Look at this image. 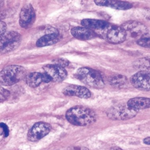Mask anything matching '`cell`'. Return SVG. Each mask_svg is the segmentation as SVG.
Wrapping results in <instances>:
<instances>
[{"label": "cell", "instance_id": "obj_30", "mask_svg": "<svg viewBox=\"0 0 150 150\" xmlns=\"http://www.w3.org/2000/svg\"><path fill=\"white\" fill-rule=\"evenodd\" d=\"M110 150H123L122 149L118 147V146H115L113 147H111L110 149Z\"/></svg>", "mask_w": 150, "mask_h": 150}, {"label": "cell", "instance_id": "obj_18", "mask_svg": "<svg viewBox=\"0 0 150 150\" xmlns=\"http://www.w3.org/2000/svg\"><path fill=\"white\" fill-rule=\"evenodd\" d=\"M42 82V73L33 72L28 74L26 77V83L30 87L35 88L39 86Z\"/></svg>", "mask_w": 150, "mask_h": 150}, {"label": "cell", "instance_id": "obj_27", "mask_svg": "<svg viewBox=\"0 0 150 150\" xmlns=\"http://www.w3.org/2000/svg\"><path fill=\"white\" fill-rule=\"evenodd\" d=\"M69 150H89L87 148L83 146H76L70 149Z\"/></svg>", "mask_w": 150, "mask_h": 150}, {"label": "cell", "instance_id": "obj_19", "mask_svg": "<svg viewBox=\"0 0 150 150\" xmlns=\"http://www.w3.org/2000/svg\"><path fill=\"white\" fill-rule=\"evenodd\" d=\"M110 85L118 88H122L126 86L128 83L127 79L122 74H115L109 79Z\"/></svg>", "mask_w": 150, "mask_h": 150}, {"label": "cell", "instance_id": "obj_3", "mask_svg": "<svg viewBox=\"0 0 150 150\" xmlns=\"http://www.w3.org/2000/svg\"><path fill=\"white\" fill-rule=\"evenodd\" d=\"M25 69L20 66L11 65L0 71V85L9 86L22 80L26 76Z\"/></svg>", "mask_w": 150, "mask_h": 150}, {"label": "cell", "instance_id": "obj_7", "mask_svg": "<svg viewBox=\"0 0 150 150\" xmlns=\"http://www.w3.org/2000/svg\"><path fill=\"white\" fill-rule=\"evenodd\" d=\"M51 125L47 122H39L35 124L27 134V138L32 142L39 141L49 134Z\"/></svg>", "mask_w": 150, "mask_h": 150}, {"label": "cell", "instance_id": "obj_5", "mask_svg": "<svg viewBox=\"0 0 150 150\" xmlns=\"http://www.w3.org/2000/svg\"><path fill=\"white\" fill-rule=\"evenodd\" d=\"M138 110L127 105H119L111 107L107 112V117L114 120H124L132 119L136 115Z\"/></svg>", "mask_w": 150, "mask_h": 150}, {"label": "cell", "instance_id": "obj_15", "mask_svg": "<svg viewBox=\"0 0 150 150\" xmlns=\"http://www.w3.org/2000/svg\"><path fill=\"white\" fill-rule=\"evenodd\" d=\"M81 25L85 28H89L91 30H106L110 26L109 23L105 21L90 18L83 19L81 21Z\"/></svg>", "mask_w": 150, "mask_h": 150}, {"label": "cell", "instance_id": "obj_20", "mask_svg": "<svg viewBox=\"0 0 150 150\" xmlns=\"http://www.w3.org/2000/svg\"><path fill=\"white\" fill-rule=\"evenodd\" d=\"M134 67L139 69H149L150 59L149 58L145 57L139 59L134 62Z\"/></svg>", "mask_w": 150, "mask_h": 150}, {"label": "cell", "instance_id": "obj_1", "mask_svg": "<svg viewBox=\"0 0 150 150\" xmlns=\"http://www.w3.org/2000/svg\"><path fill=\"white\" fill-rule=\"evenodd\" d=\"M66 117L72 125L85 126L92 124L97 120V115L93 110L83 106H76L68 110Z\"/></svg>", "mask_w": 150, "mask_h": 150}, {"label": "cell", "instance_id": "obj_6", "mask_svg": "<svg viewBox=\"0 0 150 150\" xmlns=\"http://www.w3.org/2000/svg\"><path fill=\"white\" fill-rule=\"evenodd\" d=\"M121 27L124 30L126 39L137 40L144 35L149 33L147 27L136 21H130L124 23Z\"/></svg>", "mask_w": 150, "mask_h": 150}, {"label": "cell", "instance_id": "obj_21", "mask_svg": "<svg viewBox=\"0 0 150 150\" xmlns=\"http://www.w3.org/2000/svg\"><path fill=\"white\" fill-rule=\"evenodd\" d=\"M137 43L140 46L145 48H150V39L149 34H146L137 40Z\"/></svg>", "mask_w": 150, "mask_h": 150}, {"label": "cell", "instance_id": "obj_24", "mask_svg": "<svg viewBox=\"0 0 150 150\" xmlns=\"http://www.w3.org/2000/svg\"><path fill=\"white\" fill-rule=\"evenodd\" d=\"M0 127L3 129L5 137H8L9 134V130L7 125L3 122H1L0 123Z\"/></svg>", "mask_w": 150, "mask_h": 150}, {"label": "cell", "instance_id": "obj_26", "mask_svg": "<svg viewBox=\"0 0 150 150\" xmlns=\"http://www.w3.org/2000/svg\"><path fill=\"white\" fill-rule=\"evenodd\" d=\"M42 80L43 82L45 83H49L51 81V79L49 77V75L45 73H42Z\"/></svg>", "mask_w": 150, "mask_h": 150}, {"label": "cell", "instance_id": "obj_25", "mask_svg": "<svg viewBox=\"0 0 150 150\" xmlns=\"http://www.w3.org/2000/svg\"><path fill=\"white\" fill-rule=\"evenodd\" d=\"M7 28L6 24L3 21L0 20V36L6 32Z\"/></svg>", "mask_w": 150, "mask_h": 150}, {"label": "cell", "instance_id": "obj_4", "mask_svg": "<svg viewBox=\"0 0 150 150\" xmlns=\"http://www.w3.org/2000/svg\"><path fill=\"white\" fill-rule=\"evenodd\" d=\"M22 37L16 31L5 32L0 36V54H4L18 48L21 42Z\"/></svg>", "mask_w": 150, "mask_h": 150}, {"label": "cell", "instance_id": "obj_8", "mask_svg": "<svg viewBox=\"0 0 150 150\" xmlns=\"http://www.w3.org/2000/svg\"><path fill=\"white\" fill-rule=\"evenodd\" d=\"M150 73L147 71H140L131 76L130 81L137 89L143 91L150 89Z\"/></svg>", "mask_w": 150, "mask_h": 150}, {"label": "cell", "instance_id": "obj_16", "mask_svg": "<svg viewBox=\"0 0 150 150\" xmlns=\"http://www.w3.org/2000/svg\"><path fill=\"white\" fill-rule=\"evenodd\" d=\"M59 31L57 32L48 33L45 35L37 40L36 45L39 47L48 46L54 44L59 40Z\"/></svg>", "mask_w": 150, "mask_h": 150}, {"label": "cell", "instance_id": "obj_13", "mask_svg": "<svg viewBox=\"0 0 150 150\" xmlns=\"http://www.w3.org/2000/svg\"><path fill=\"white\" fill-rule=\"evenodd\" d=\"M95 4L101 6H107L120 10H126L132 7V4L127 2L120 1H95Z\"/></svg>", "mask_w": 150, "mask_h": 150}, {"label": "cell", "instance_id": "obj_10", "mask_svg": "<svg viewBox=\"0 0 150 150\" xmlns=\"http://www.w3.org/2000/svg\"><path fill=\"white\" fill-rule=\"evenodd\" d=\"M43 69L51 79V81L59 83L64 81L67 76V71L64 68L55 64L45 66Z\"/></svg>", "mask_w": 150, "mask_h": 150}, {"label": "cell", "instance_id": "obj_29", "mask_svg": "<svg viewBox=\"0 0 150 150\" xmlns=\"http://www.w3.org/2000/svg\"><path fill=\"white\" fill-rule=\"evenodd\" d=\"M4 1H0V14L2 13V12H3L2 9H3V7H4Z\"/></svg>", "mask_w": 150, "mask_h": 150}, {"label": "cell", "instance_id": "obj_23", "mask_svg": "<svg viewBox=\"0 0 150 150\" xmlns=\"http://www.w3.org/2000/svg\"><path fill=\"white\" fill-rule=\"evenodd\" d=\"M69 63V62L68 60L66 59H63V58H61V59H57L54 61V64L64 68L68 66Z\"/></svg>", "mask_w": 150, "mask_h": 150}, {"label": "cell", "instance_id": "obj_14", "mask_svg": "<svg viewBox=\"0 0 150 150\" xmlns=\"http://www.w3.org/2000/svg\"><path fill=\"white\" fill-rule=\"evenodd\" d=\"M71 33L76 39L81 40H89L97 37L96 33L89 28L75 27L72 28Z\"/></svg>", "mask_w": 150, "mask_h": 150}, {"label": "cell", "instance_id": "obj_12", "mask_svg": "<svg viewBox=\"0 0 150 150\" xmlns=\"http://www.w3.org/2000/svg\"><path fill=\"white\" fill-rule=\"evenodd\" d=\"M63 94L66 96H76L82 98H88L91 96L89 90L84 87L76 85H70L64 88Z\"/></svg>", "mask_w": 150, "mask_h": 150}, {"label": "cell", "instance_id": "obj_22", "mask_svg": "<svg viewBox=\"0 0 150 150\" xmlns=\"http://www.w3.org/2000/svg\"><path fill=\"white\" fill-rule=\"evenodd\" d=\"M10 95L8 90L0 86V103L7 99Z\"/></svg>", "mask_w": 150, "mask_h": 150}, {"label": "cell", "instance_id": "obj_2", "mask_svg": "<svg viewBox=\"0 0 150 150\" xmlns=\"http://www.w3.org/2000/svg\"><path fill=\"white\" fill-rule=\"evenodd\" d=\"M75 77L85 85L95 88H102L105 86L101 74L96 70L89 67H83L79 69Z\"/></svg>", "mask_w": 150, "mask_h": 150}, {"label": "cell", "instance_id": "obj_11", "mask_svg": "<svg viewBox=\"0 0 150 150\" xmlns=\"http://www.w3.org/2000/svg\"><path fill=\"white\" fill-rule=\"evenodd\" d=\"M107 29L108 30L106 33V38L110 43H121L126 39L125 32L121 27L110 26Z\"/></svg>", "mask_w": 150, "mask_h": 150}, {"label": "cell", "instance_id": "obj_28", "mask_svg": "<svg viewBox=\"0 0 150 150\" xmlns=\"http://www.w3.org/2000/svg\"><path fill=\"white\" fill-rule=\"evenodd\" d=\"M143 142L145 144H148V145H150V137H148L146 138L143 140Z\"/></svg>", "mask_w": 150, "mask_h": 150}, {"label": "cell", "instance_id": "obj_9", "mask_svg": "<svg viewBox=\"0 0 150 150\" xmlns=\"http://www.w3.org/2000/svg\"><path fill=\"white\" fill-rule=\"evenodd\" d=\"M35 20V12L32 5L27 4L23 6L20 13V25L26 29L30 28L34 23Z\"/></svg>", "mask_w": 150, "mask_h": 150}, {"label": "cell", "instance_id": "obj_17", "mask_svg": "<svg viewBox=\"0 0 150 150\" xmlns=\"http://www.w3.org/2000/svg\"><path fill=\"white\" fill-rule=\"evenodd\" d=\"M127 105L136 110L147 109L150 107V100L145 97H136L130 99Z\"/></svg>", "mask_w": 150, "mask_h": 150}]
</instances>
